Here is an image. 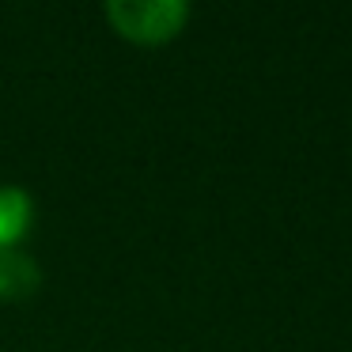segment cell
<instances>
[{
	"mask_svg": "<svg viewBox=\"0 0 352 352\" xmlns=\"http://www.w3.org/2000/svg\"><path fill=\"white\" fill-rule=\"evenodd\" d=\"M27 220H31V205L19 190H0V250H8L19 235H23Z\"/></svg>",
	"mask_w": 352,
	"mask_h": 352,
	"instance_id": "3957f363",
	"label": "cell"
},
{
	"mask_svg": "<svg viewBox=\"0 0 352 352\" xmlns=\"http://www.w3.org/2000/svg\"><path fill=\"white\" fill-rule=\"evenodd\" d=\"M38 265L16 246L0 250V299H23L38 288Z\"/></svg>",
	"mask_w": 352,
	"mask_h": 352,
	"instance_id": "7a4b0ae2",
	"label": "cell"
},
{
	"mask_svg": "<svg viewBox=\"0 0 352 352\" xmlns=\"http://www.w3.org/2000/svg\"><path fill=\"white\" fill-rule=\"evenodd\" d=\"M110 19L125 38L137 42H163L178 31L186 8L170 4V0H155V4H110Z\"/></svg>",
	"mask_w": 352,
	"mask_h": 352,
	"instance_id": "6da1fadb",
	"label": "cell"
}]
</instances>
